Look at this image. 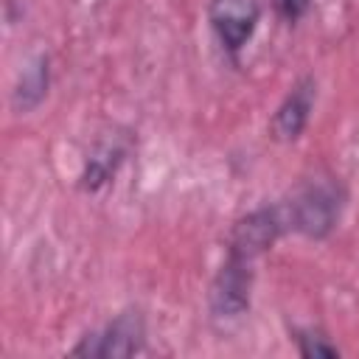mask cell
Listing matches in <instances>:
<instances>
[{"instance_id": "obj_8", "label": "cell", "mask_w": 359, "mask_h": 359, "mask_svg": "<svg viewBox=\"0 0 359 359\" xmlns=\"http://www.w3.org/2000/svg\"><path fill=\"white\" fill-rule=\"evenodd\" d=\"M48 87H50V59L48 53H36L17 76V84L11 90V109L17 115L34 112L45 101Z\"/></svg>"}, {"instance_id": "obj_7", "label": "cell", "mask_w": 359, "mask_h": 359, "mask_svg": "<svg viewBox=\"0 0 359 359\" xmlns=\"http://www.w3.org/2000/svg\"><path fill=\"white\" fill-rule=\"evenodd\" d=\"M132 149V137L126 132H115V135H104L87 154L84 168L79 174V188L87 194H98L104 185H109V180L118 174V168L126 163Z\"/></svg>"}, {"instance_id": "obj_6", "label": "cell", "mask_w": 359, "mask_h": 359, "mask_svg": "<svg viewBox=\"0 0 359 359\" xmlns=\"http://www.w3.org/2000/svg\"><path fill=\"white\" fill-rule=\"evenodd\" d=\"M314 104H317V81L311 76L297 79L292 84V90L286 93V98L272 112V121H269L272 140H278V143H294L306 132Z\"/></svg>"}, {"instance_id": "obj_9", "label": "cell", "mask_w": 359, "mask_h": 359, "mask_svg": "<svg viewBox=\"0 0 359 359\" xmlns=\"http://www.w3.org/2000/svg\"><path fill=\"white\" fill-rule=\"evenodd\" d=\"M294 345H297V353L303 359H331V356H339V348L334 342H328V337L317 328H297L294 331Z\"/></svg>"}, {"instance_id": "obj_3", "label": "cell", "mask_w": 359, "mask_h": 359, "mask_svg": "<svg viewBox=\"0 0 359 359\" xmlns=\"http://www.w3.org/2000/svg\"><path fill=\"white\" fill-rule=\"evenodd\" d=\"M146 345V323L143 314L129 309L121 311L115 320H109L101 331H90L81 337L79 345L70 348L73 356H90V359H101V356H135L140 353Z\"/></svg>"}, {"instance_id": "obj_1", "label": "cell", "mask_w": 359, "mask_h": 359, "mask_svg": "<svg viewBox=\"0 0 359 359\" xmlns=\"http://www.w3.org/2000/svg\"><path fill=\"white\" fill-rule=\"evenodd\" d=\"M342 205H345V191L331 177L309 180L292 196V202H283L289 227L311 241H323L334 233L342 216Z\"/></svg>"}, {"instance_id": "obj_4", "label": "cell", "mask_w": 359, "mask_h": 359, "mask_svg": "<svg viewBox=\"0 0 359 359\" xmlns=\"http://www.w3.org/2000/svg\"><path fill=\"white\" fill-rule=\"evenodd\" d=\"M252 300V261L230 255L210 280L208 309L216 320H238L250 311Z\"/></svg>"}, {"instance_id": "obj_2", "label": "cell", "mask_w": 359, "mask_h": 359, "mask_svg": "<svg viewBox=\"0 0 359 359\" xmlns=\"http://www.w3.org/2000/svg\"><path fill=\"white\" fill-rule=\"evenodd\" d=\"M289 230L286 208L283 205H261L241 219H236L230 236H227V252L255 261L261 252L272 250V244Z\"/></svg>"}, {"instance_id": "obj_5", "label": "cell", "mask_w": 359, "mask_h": 359, "mask_svg": "<svg viewBox=\"0 0 359 359\" xmlns=\"http://www.w3.org/2000/svg\"><path fill=\"white\" fill-rule=\"evenodd\" d=\"M258 20H261L258 0H210L208 6L210 31L233 62H238V53L252 39Z\"/></svg>"}, {"instance_id": "obj_10", "label": "cell", "mask_w": 359, "mask_h": 359, "mask_svg": "<svg viewBox=\"0 0 359 359\" xmlns=\"http://www.w3.org/2000/svg\"><path fill=\"white\" fill-rule=\"evenodd\" d=\"M272 8L275 14L283 20V22H297L306 17V11L311 8V0H272Z\"/></svg>"}]
</instances>
